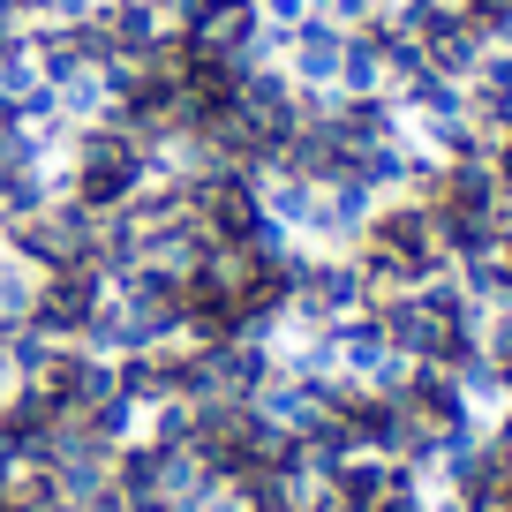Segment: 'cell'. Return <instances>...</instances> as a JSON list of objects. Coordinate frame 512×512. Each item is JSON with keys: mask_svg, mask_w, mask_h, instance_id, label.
I'll return each mask as SVG.
<instances>
[{"mask_svg": "<svg viewBox=\"0 0 512 512\" xmlns=\"http://www.w3.org/2000/svg\"><path fill=\"white\" fill-rule=\"evenodd\" d=\"M38 287H46V272H38L31 256H16L8 241H0V332L31 324V309H38Z\"/></svg>", "mask_w": 512, "mask_h": 512, "instance_id": "3", "label": "cell"}, {"mask_svg": "<svg viewBox=\"0 0 512 512\" xmlns=\"http://www.w3.org/2000/svg\"><path fill=\"white\" fill-rule=\"evenodd\" d=\"M490 174H497V189H512V128L490 144Z\"/></svg>", "mask_w": 512, "mask_h": 512, "instance_id": "5", "label": "cell"}, {"mask_svg": "<svg viewBox=\"0 0 512 512\" xmlns=\"http://www.w3.org/2000/svg\"><path fill=\"white\" fill-rule=\"evenodd\" d=\"M339 46H347V31H339L332 16H302V23L287 31L279 68H287L302 91H332V83H339Z\"/></svg>", "mask_w": 512, "mask_h": 512, "instance_id": "1", "label": "cell"}, {"mask_svg": "<svg viewBox=\"0 0 512 512\" xmlns=\"http://www.w3.org/2000/svg\"><path fill=\"white\" fill-rule=\"evenodd\" d=\"M256 8H264V31H294L309 16V0H256Z\"/></svg>", "mask_w": 512, "mask_h": 512, "instance_id": "4", "label": "cell"}, {"mask_svg": "<svg viewBox=\"0 0 512 512\" xmlns=\"http://www.w3.org/2000/svg\"><path fill=\"white\" fill-rule=\"evenodd\" d=\"M452 272H460V287L475 294V302H512V226H490L482 249L460 256Z\"/></svg>", "mask_w": 512, "mask_h": 512, "instance_id": "2", "label": "cell"}]
</instances>
